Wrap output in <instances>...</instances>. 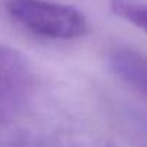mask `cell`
<instances>
[{"label": "cell", "instance_id": "cell-2", "mask_svg": "<svg viewBox=\"0 0 147 147\" xmlns=\"http://www.w3.org/2000/svg\"><path fill=\"white\" fill-rule=\"evenodd\" d=\"M34 92V74L27 59L16 49L0 45V121L22 114Z\"/></svg>", "mask_w": 147, "mask_h": 147}, {"label": "cell", "instance_id": "cell-4", "mask_svg": "<svg viewBox=\"0 0 147 147\" xmlns=\"http://www.w3.org/2000/svg\"><path fill=\"white\" fill-rule=\"evenodd\" d=\"M110 7L114 14L147 33V0H110Z\"/></svg>", "mask_w": 147, "mask_h": 147}, {"label": "cell", "instance_id": "cell-1", "mask_svg": "<svg viewBox=\"0 0 147 147\" xmlns=\"http://www.w3.org/2000/svg\"><path fill=\"white\" fill-rule=\"evenodd\" d=\"M6 11L24 30L45 39L73 40L89 30L83 13L67 4L47 0H6Z\"/></svg>", "mask_w": 147, "mask_h": 147}, {"label": "cell", "instance_id": "cell-3", "mask_svg": "<svg viewBox=\"0 0 147 147\" xmlns=\"http://www.w3.org/2000/svg\"><path fill=\"white\" fill-rule=\"evenodd\" d=\"M107 60L111 73L120 82L147 98V54L133 47L119 46L110 50Z\"/></svg>", "mask_w": 147, "mask_h": 147}]
</instances>
